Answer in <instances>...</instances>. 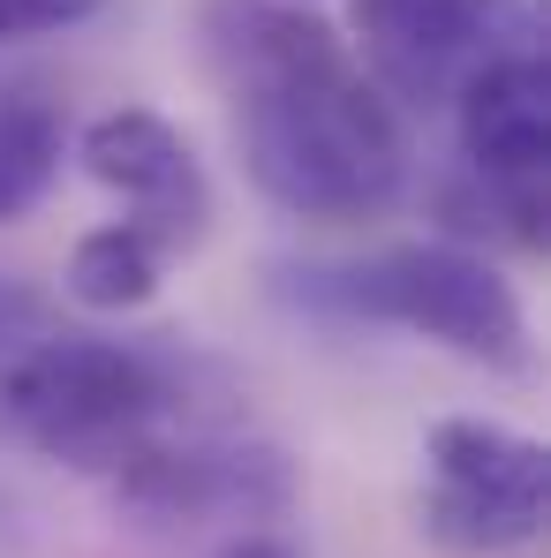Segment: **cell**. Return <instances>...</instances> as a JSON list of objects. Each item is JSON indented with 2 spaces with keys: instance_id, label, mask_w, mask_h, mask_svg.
Returning a JSON list of instances; mask_svg holds the SVG:
<instances>
[{
  "instance_id": "3",
  "label": "cell",
  "mask_w": 551,
  "mask_h": 558,
  "mask_svg": "<svg viewBox=\"0 0 551 558\" xmlns=\"http://www.w3.org/2000/svg\"><path fill=\"white\" fill-rule=\"evenodd\" d=\"M340 317L416 332L476 371H529V310L514 279L468 242H385L356 265H333L310 287Z\"/></svg>"
},
{
  "instance_id": "11",
  "label": "cell",
  "mask_w": 551,
  "mask_h": 558,
  "mask_svg": "<svg viewBox=\"0 0 551 558\" xmlns=\"http://www.w3.org/2000/svg\"><path fill=\"white\" fill-rule=\"evenodd\" d=\"M106 0H0V38H46V31H76L92 23Z\"/></svg>"
},
{
  "instance_id": "4",
  "label": "cell",
  "mask_w": 551,
  "mask_h": 558,
  "mask_svg": "<svg viewBox=\"0 0 551 558\" xmlns=\"http://www.w3.org/2000/svg\"><path fill=\"white\" fill-rule=\"evenodd\" d=\"M106 490L136 529H257V521L295 513L302 475L257 430L182 423L152 438L136 461L113 468Z\"/></svg>"
},
{
  "instance_id": "8",
  "label": "cell",
  "mask_w": 551,
  "mask_h": 558,
  "mask_svg": "<svg viewBox=\"0 0 551 558\" xmlns=\"http://www.w3.org/2000/svg\"><path fill=\"white\" fill-rule=\"evenodd\" d=\"M454 129L468 174L514 196H544L551 167V69L544 46H514L499 61H483L454 92Z\"/></svg>"
},
{
  "instance_id": "1",
  "label": "cell",
  "mask_w": 551,
  "mask_h": 558,
  "mask_svg": "<svg viewBox=\"0 0 551 558\" xmlns=\"http://www.w3.org/2000/svg\"><path fill=\"white\" fill-rule=\"evenodd\" d=\"M196 46L235 113L242 174L287 219L356 227L408 189V121L302 0H196Z\"/></svg>"
},
{
  "instance_id": "6",
  "label": "cell",
  "mask_w": 551,
  "mask_h": 558,
  "mask_svg": "<svg viewBox=\"0 0 551 558\" xmlns=\"http://www.w3.org/2000/svg\"><path fill=\"white\" fill-rule=\"evenodd\" d=\"M348 53L393 106H454V92L499 53L537 46V0H356Z\"/></svg>"
},
{
  "instance_id": "10",
  "label": "cell",
  "mask_w": 551,
  "mask_h": 558,
  "mask_svg": "<svg viewBox=\"0 0 551 558\" xmlns=\"http://www.w3.org/2000/svg\"><path fill=\"white\" fill-rule=\"evenodd\" d=\"M167 250L144 234V227H129V219H106L92 227L76 250H69V302L76 310H98V317H121V310H144L152 294H159V279H167Z\"/></svg>"
},
{
  "instance_id": "5",
  "label": "cell",
  "mask_w": 551,
  "mask_h": 558,
  "mask_svg": "<svg viewBox=\"0 0 551 558\" xmlns=\"http://www.w3.org/2000/svg\"><path fill=\"white\" fill-rule=\"evenodd\" d=\"M551 461L544 438L499 415H439L423 430V536L446 551L491 558L544 536Z\"/></svg>"
},
{
  "instance_id": "2",
  "label": "cell",
  "mask_w": 551,
  "mask_h": 558,
  "mask_svg": "<svg viewBox=\"0 0 551 558\" xmlns=\"http://www.w3.org/2000/svg\"><path fill=\"white\" fill-rule=\"evenodd\" d=\"M182 423L189 377L159 348L69 325L38 287L0 279V446L106 483Z\"/></svg>"
},
{
  "instance_id": "7",
  "label": "cell",
  "mask_w": 551,
  "mask_h": 558,
  "mask_svg": "<svg viewBox=\"0 0 551 558\" xmlns=\"http://www.w3.org/2000/svg\"><path fill=\"white\" fill-rule=\"evenodd\" d=\"M69 159H84L129 227H144L167 257H189L204 234H212V182H204V159L189 151V136L152 113V106H106L92 113L76 136H69Z\"/></svg>"
},
{
  "instance_id": "9",
  "label": "cell",
  "mask_w": 551,
  "mask_h": 558,
  "mask_svg": "<svg viewBox=\"0 0 551 558\" xmlns=\"http://www.w3.org/2000/svg\"><path fill=\"white\" fill-rule=\"evenodd\" d=\"M69 106L38 76H0V227L31 219L69 167Z\"/></svg>"
},
{
  "instance_id": "12",
  "label": "cell",
  "mask_w": 551,
  "mask_h": 558,
  "mask_svg": "<svg viewBox=\"0 0 551 558\" xmlns=\"http://www.w3.org/2000/svg\"><path fill=\"white\" fill-rule=\"evenodd\" d=\"M219 558H295V551H287L279 536H265V529H242V536H235Z\"/></svg>"
}]
</instances>
